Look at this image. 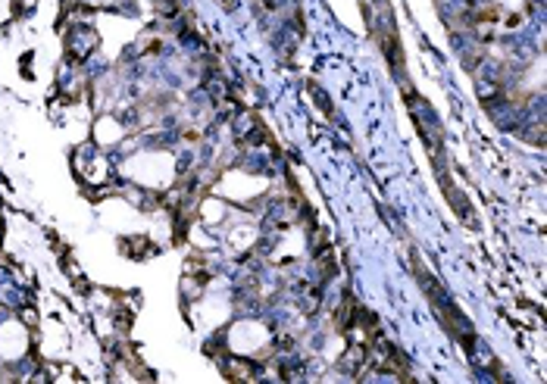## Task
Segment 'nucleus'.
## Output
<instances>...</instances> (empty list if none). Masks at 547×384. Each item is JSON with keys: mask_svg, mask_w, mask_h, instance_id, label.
<instances>
[{"mask_svg": "<svg viewBox=\"0 0 547 384\" xmlns=\"http://www.w3.org/2000/svg\"><path fill=\"white\" fill-rule=\"evenodd\" d=\"M216 3H219L222 10H228V13H232V10H238V3H241V0H216Z\"/></svg>", "mask_w": 547, "mask_h": 384, "instance_id": "obj_1", "label": "nucleus"}]
</instances>
